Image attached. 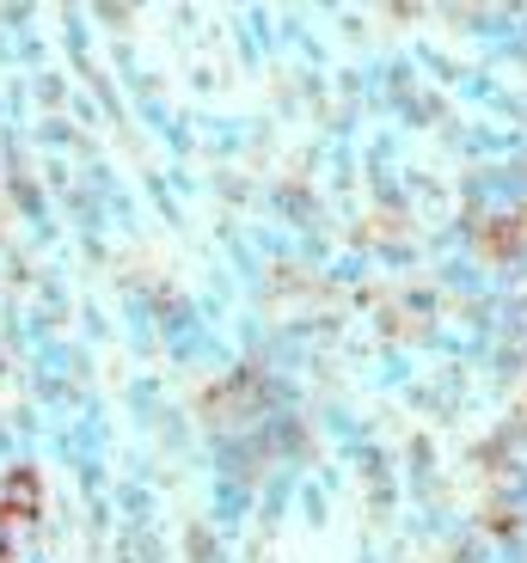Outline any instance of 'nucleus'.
<instances>
[{
	"instance_id": "nucleus-1",
	"label": "nucleus",
	"mask_w": 527,
	"mask_h": 563,
	"mask_svg": "<svg viewBox=\"0 0 527 563\" xmlns=\"http://www.w3.org/2000/svg\"><path fill=\"white\" fill-rule=\"evenodd\" d=\"M37 508V478L31 472H13L7 478V515H31Z\"/></svg>"
}]
</instances>
